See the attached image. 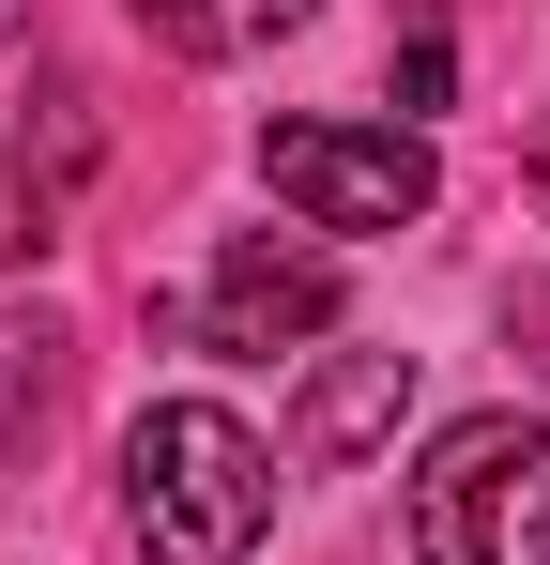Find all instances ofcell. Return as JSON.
<instances>
[{
	"instance_id": "8fae6325",
	"label": "cell",
	"mask_w": 550,
	"mask_h": 565,
	"mask_svg": "<svg viewBox=\"0 0 550 565\" xmlns=\"http://www.w3.org/2000/svg\"><path fill=\"white\" fill-rule=\"evenodd\" d=\"M0 15H15V0H0Z\"/></svg>"
},
{
	"instance_id": "277c9868",
	"label": "cell",
	"mask_w": 550,
	"mask_h": 565,
	"mask_svg": "<svg viewBox=\"0 0 550 565\" xmlns=\"http://www.w3.org/2000/svg\"><path fill=\"white\" fill-rule=\"evenodd\" d=\"M337 306H352V276H337L321 245H275V230H245V245L199 276V306H169V321H199L214 352H306V337H337Z\"/></svg>"
},
{
	"instance_id": "52a82bcc",
	"label": "cell",
	"mask_w": 550,
	"mask_h": 565,
	"mask_svg": "<svg viewBox=\"0 0 550 565\" xmlns=\"http://www.w3.org/2000/svg\"><path fill=\"white\" fill-rule=\"evenodd\" d=\"M46 413H62V321L31 306V321H0V459L46 444Z\"/></svg>"
},
{
	"instance_id": "5b68a950",
	"label": "cell",
	"mask_w": 550,
	"mask_h": 565,
	"mask_svg": "<svg viewBox=\"0 0 550 565\" xmlns=\"http://www.w3.org/2000/svg\"><path fill=\"white\" fill-rule=\"evenodd\" d=\"M398 413H413V352H321L290 397V459H367L398 444Z\"/></svg>"
},
{
	"instance_id": "7a4b0ae2",
	"label": "cell",
	"mask_w": 550,
	"mask_h": 565,
	"mask_svg": "<svg viewBox=\"0 0 550 565\" xmlns=\"http://www.w3.org/2000/svg\"><path fill=\"white\" fill-rule=\"evenodd\" d=\"M413 565H550V428L458 413L413 459Z\"/></svg>"
},
{
	"instance_id": "9c48e42d",
	"label": "cell",
	"mask_w": 550,
	"mask_h": 565,
	"mask_svg": "<svg viewBox=\"0 0 550 565\" xmlns=\"http://www.w3.org/2000/svg\"><path fill=\"white\" fill-rule=\"evenodd\" d=\"M444 77H458V46H444V31H413V46H398V107H444Z\"/></svg>"
},
{
	"instance_id": "8992f818",
	"label": "cell",
	"mask_w": 550,
	"mask_h": 565,
	"mask_svg": "<svg viewBox=\"0 0 550 565\" xmlns=\"http://www.w3.org/2000/svg\"><path fill=\"white\" fill-rule=\"evenodd\" d=\"M321 0H138V31L169 46V62H245V46H275V31H306Z\"/></svg>"
},
{
	"instance_id": "6da1fadb",
	"label": "cell",
	"mask_w": 550,
	"mask_h": 565,
	"mask_svg": "<svg viewBox=\"0 0 550 565\" xmlns=\"http://www.w3.org/2000/svg\"><path fill=\"white\" fill-rule=\"evenodd\" d=\"M275 520V459L230 397H154L123 428V535L154 565H245Z\"/></svg>"
},
{
	"instance_id": "ba28073f",
	"label": "cell",
	"mask_w": 550,
	"mask_h": 565,
	"mask_svg": "<svg viewBox=\"0 0 550 565\" xmlns=\"http://www.w3.org/2000/svg\"><path fill=\"white\" fill-rule=\"evenodd\" d=\"M46 230H62V184H15L0 169V260H46Z\"/></svg>"
},
{
	"instance_id": "3957f363",
	"label": "cell",
	"mask_w": 550,
	"mask_h": 565,
	"mask_svg": "<svg viewBox=\"0 0 550 565\" xmlns=\"http://www.w3.org/2000/svg\"><path fill=\"white\" fill-rule=\"evenodd\" d=\"M261 184L290 199L306 230H413V214L444 199V169H429L413 122H275Z\"/></svg>"
},
{
	"instance_id": "30bf717a",
	"label": "cell",
	"mask_w": 550,
	"mask_h": 565,
	"mask_svg": "<svg viewBox=\"0 0 550 565\" xmlns=\"http://www.w3.org/2000/svg\"><path fill=\"white\" fill-rule=\"evenodd\" d=\"M520 169H536V199H550V122H536V153H520Z\"/></svg>"
}]
</instances>
